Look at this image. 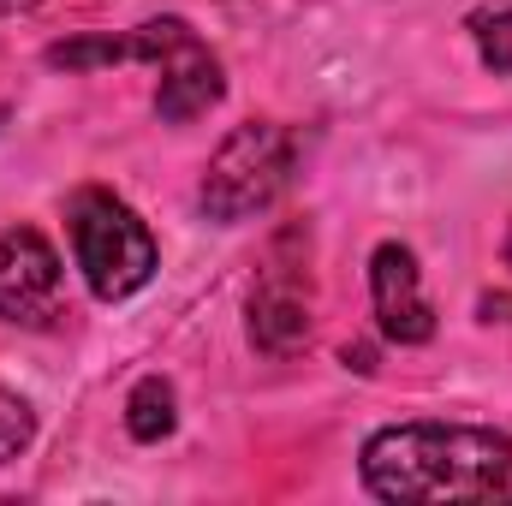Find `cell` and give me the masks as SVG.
<instances>
[{
  "mask_svg": "<svg viewBox=\"0 0 512 506\" xmlns=\"http://www.w3.org/2000/svg\"><path fill=\"white\" fill-rule=\"evenodd\" d=\"M370 292H376V322L393 346H423L435 334V310L423 298L417 256L405 245H382L370 256Z\"/></svg>",
  "mask_w": 512,
  "mask_h": 506,
  "instance_id": "cell-6",
  "label": "cell"
},
{
  "mask_svg": "<svg viewBox=\"0 0 512 506\" xmlns=\"http://www.w3.org/2000/svg\"><path fill=\"white\" fill-rule=\"evenodd\" d=\"M30 435H36L30 405H24L18 393H0V465H6V459H18V453L30 447Z\"/></svg>",
  "mask_w": 512,
  "mask_h": 506,
  "instance_id": "cell-9",
  "label": "cell"
},
{
  "mask_svg": "<svg viewBox=\"0 0 512 506\" xmlns=\"http://www.w3.org/2000/svg\"><path fill=\"white\" fill-rule=\"evenodd\" d=\"M292 167H298V137L274 120H251L215 149L203 173V209L227 227L251 221L292 185Z\"/></svg>",
  "mask_w": 512,
  "mask_h": 506,
  "instance_id": "cell-2",
  "label": "cell"
},
{
  "mask_svg": "<svg viewBox=\"0 0 512 506\" xmlns=\"http://www.w3.org/2000/svg\"><path fill=\"white\" fill-rule=\"evenodd\" d=\"M358 471L376 501H495L512 489V441L471 423H393L364 441Z\"/></svg>",
  "mask_w": 512,
  "mask_h": 506,
  "instance_id": "cell-1",
  "label": "cell"
},
{
  "mask_svg": "<svg viewBox=\"0 0 512 506\" xmlns=\"http://www.w3.org/2000/svg\"><path fill=\"white\" fill-rule=\"evenodd\" d=\"M251 340L262 346V352H274V358L298 352V346L310 340V304H304V292L268 280V286L251 298Z\"/></svg>",
  "mask_w": 512,
  "mask_h": 506,
  "instance_id": "cell-7",
  "label": "cell"
},
{
  "mask_svg": "<svg viewBox=\"0 0 512 506\" xmlns=\"http://www.w3.org/2000/svg\"><path fill=\"white\" fill-rule=\"evenodd\" d=\"M72 251L96 298H131L155 274V239L137 221V209L114 191H78L72 197Z\"/></svg>",
  "mask_w": 512,
  "mask_h": 506,
  "instance_id": "cell-3",
  "label": "cell"
},
{
  "mask_svg": "<svg viewBox=\"0 0 512 506\" xmlns=\"http://www.w3.org/2000/svg\"><path fill=\"white\" fill-rule=\"evenodd\" d=\"M126 429H131V441H161V435H173V387L161 376H143L131 387Z\"/></svg>",
  "mask_w": 512,
  "mask_h": 506,
  "instance_id": "cell-8",
  "label": "cell"
},
{
  "mask_svg": "<svg viewBox=\"0 0 512 506\" xmlns=\"http://www.w3.org/2000/svg\"><path fill=\"white\" fill-rule=\"evenodd\" d=\"M60 310V256L42 233H0V316L42 328Z\"/></svg>",
  "mask_w": 512,
  "mask_h": 506,
  "instance_id": "cell-5",
  "label": "cell"
},
{
  "mask_svg": "<svg viewBox=\"0 0 512 506\" xmlns=\"http://www.w3.org/2000/svg\"><path fill=\"white\" fill-rule=\"evenodd\" d=\"M18 6H36V0H0V12H18Z\"/></svg>",
  "mask_w": 512,
  "mask_h": 506,
  "instance_id": "cell-11",
  "label": "cell"
},
{
  "mask_svg": "<svg viewBox=\"0 0 512 506\" xmlns=\"http://www.w3.org/2000/svg\"><path fill=\"white\" fill-rule=\"evenodd\" d=\"M131 60H155L161 66V90H155V114L167 126H185L197 114H209L221 102V60L197 42V30L185 18H149L131 30Z\"/></svg>",
  "mask_w": 512,
  "mask_h": 506,
  "instance_id": "cell-4",
  "label": "cell"
},
{
  "mask_svg": "<svg viewBox=\"0 0 512 506\" xmlns=\"http://www.w3.org/2000/svg\"><path fill=\"white\" fill-rule=\"evenodd\" d=\"M507 268H512V233H507Z\"/></svg>",
  "mask_w": 512,
  "mask_h": 506,
  "instance_id": "cell-12",
  "label": "cell"
},
{
  "mask_svg": "<svg viewBox=\"0 0 512 506\" xmlns=\"http://www.w3.org/2000/svg\"><path fill=\"white\" fill-rule=\"evenodd\" d=\"M477 48H483V66L512 72V6L495 18H477Z\"/></svg>",
  "mask_w": 512,
  "mask_h": 506,
  "instance_id": "cell-10",
  "label": "cell"
}]
</instances>
